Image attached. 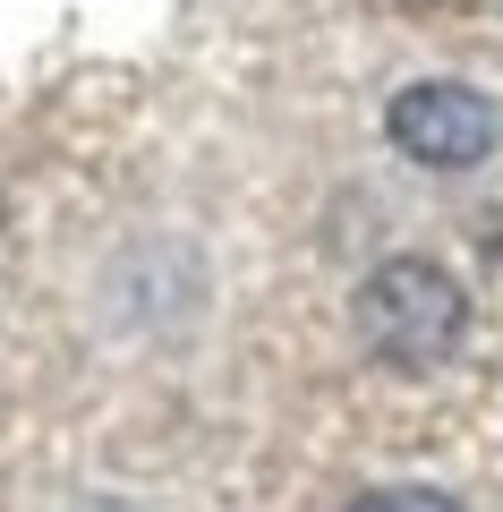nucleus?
<instances>
[{
	"instance_id": "f257e3e1",
	"label": "nucleus",
	"mask_w": 503,
	"mask_h": 512,
	"mask_svg": "<svg viewBox=\"0 0 503 512\" xmlns=\"http://www.w3.org/2000/svg\"><path fill=\"white\" fill-rule=\"evenodd\" d=\"M461 333H469V299L427 256H384L376 274L359 282V342L384 367H401V376L444 367L461 350Z\"/></svg>"
},
{
	"instance_id": "f03ea898",
	"label": "nucleus",
	"mask_w": 503,
	"mask_h": 512,
	"mask_svg": "<svg viewBox=\"0 0 503 512\" xmlns=\"http://www.w3.org/2000/svg\"><path fill=\"white\" fill-rule=\"evenodd\" d=\"M384 137L410 154L418 171H478L503 146V103L461 77H418L384 103Z\"/></svg>"
},
{
	"instance_id": "7ed1b4c3",
	"label": "nucleus",
	"mask_w": 503,
	"mask_h": 512,
	"mask_svg": "<svg viewBox=\"0 0 503 512\" xmlns=\"http://www.w3.org/2000/svg\"><path fill=\"white\" fill-rule=\"evenodd\" d=\"M359 512H461V504L435 487H376V495H359Z\"/></svg>"
}]
</instances>
